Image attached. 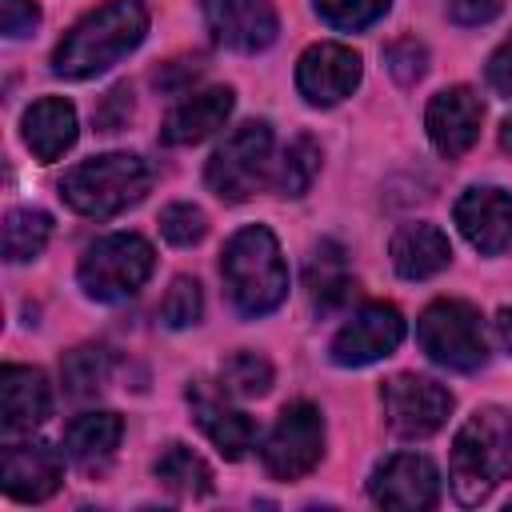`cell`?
<instances>
[{"instance_id":"1","label":"cell","mask_w":512,"mask_h":512,"mask_svg":"<svg viewBox=\"0 0 512 512\" xmlns=\"http://www.w3.org/2000/svg\"><path fill=\"white\" fill-rule=\"evenodd\" d=\"M148 32V12L140 0H108L96 12H88L72 32L56 44L52 68L68 80H88L104 68H112L120 56H128Z\"/></svg>"},{"instance_id":"2","label":"cell","mask_w":512,"mask_h":512,"mask_svg":"<svg viewBox=\"0 0 512 512\" xmlns=\"http://www.w3.org/2000/svg\"><path fill=\"white\" fill-rule=\"evenodd\" d=\"M512 468V412L484 404L476 408L448 452V480L460 504H480Z\"/></svg>"},{"instance_id":"3","label":"cell","mask_w":512,"mask_h":512,"mask_svg":"<svg viewBox=\"0 0 512 512\" xmlns=\"http://www.w3.org/2000/svg\"><path fill=\"white\" fill-rule=\"evenodd\" d=\"M220 276L244 316H264L288 296V264L264 224L240 228L220 252Z\"/></svg>"},{"instance_id":"4","label":"cell","mask_w":512,"mask_h":512,"mask_svg":"<svg viewBox=\"0 0 512 512\" xmlns=\"http://www.w3.org/2000/svg\"><path fill=\"white\" fill-rule=\"evenodd\" d=\"M148 168L132 152H104L92 160H80L60 176V200L80 216H116L128 204H136L148 192Z\"/></svg>"},{"instance_id":"5","label":"cell","mask_w":512,"mask_h":512,"mask_svg":"<svg viewBox=\"0 0 512 512\" xmlns=\"http://www.w3.org/2000/svg\"><path fill=\"white\" fill-rule=\"evenodd\" d=\"M152 244L136 232H108L96 244H88V252L80 256V288L100 300V304H116L128 300L148 276H152Z\"/></svg>"},{"instance_id":"6","label":"cell","mask_w":512,"mask_h":512,"mask_svg":"<svg viewBox=\"0 0 512 512\" xmlns=\"http://www.w3.org/2000/svg\"><path fill=\"white\" fill-rule=\"evenodd\" d=\"M416 340L428 352V360L452 368V372H476L488 360V340L480 312L464 300H436L416 320Z\"/></svg>"},{"instance_id":"7","label":"cell","mask_w":512,"mask_h":512,"mask_svg":"<svg viewBox=\"0 0 512 512\" xmlns=\"http://www.w3.org/2000/svg\"><path fill=\"white\" fill-rule=\"evenodd\" d=\"M268 160H272V132H268V124L264 120H244L212 152V160L204 168V180H208V188L220 200L240 204V200H248L264 184Z\"/></svg>"},{"instance_id":"8","label":"cell","mask_w":512,"mask_h":512,"mask_svg":"<svg viewBox=\"0 0 512 512\" xmlns=\"http://www.w3.org/2000/svg\"><path fill=\"white\" fill-rule=\"evenodd\" d=\"M380 404H384V420L396 436L424 440V436L444 428V420L452 412V392L428 376L400 372V376L380 384Z\"/></svg>"},{"instance_id":"9","label":"cell","mask_w":512,"mask_h":512,"mask_svg":"<svg viewBox=\"0 0 512 512\" xmlns=\"http://www.w3.org/2000/svg\"><path fill=\"white\" fill-rule=\"evenodd\" d=\"M320 452H324V420H320V408L308 400L288 404L260 448L264 468L276 480H296V476L312 472Z\"/></svg>"},{"instance_id":"10","label":"cell","mask_w":512,"mask_h":512,"mask_svg":"<svg viewBox=\"0 0 512 512\" xmlns=\"http://www.w3.org/2000/svg\"><path fill=\"white\" fill-rule=\"evenodd\" d=\"M404 340V316L396 304H364L336 336H332V360L340 368H364L380 356H388Z\"/></svg>"},{"instance_id":"11","label":"cell","mask_w":512,"mask_h":512,"mask_svg":"<svg viewBox=\"0 0 512 512\" xmlns=\"http://www.w3.org/2000/svg\"><path fill=\"white\" fill-rule=\"evenodd\" d=\"M368 496H372L380 508H400V512L432 508L436 496H440L436 464H432L428 456H416V452L388 456V460L372 472V480H368Z\"/></svg>"},{"instance_id":"12","label":"cell","mask_w":512,"mask_h":512,"mask_svg":"<svg viewBox=\"0 0 512 512\" xmlns=\"http://www.w3.org/2000/svg\"><path fill=\"white\" fill-rule=\"evenodd\" d=\"M204 20L232 52H264L280 32L272 0H204Z\"/></svg>"},{"instance_id":"13","label":"cell","mask_w":512,"mask_h":512,"mask_svg":"<svg viewBox=\"0 0 512 512\" xmlns=\"http://www.w3.org/2000/svg\"><path fill=\"white\" fill-rule=\"evenodd\" d=\"M360 84V56L344 44H312L296 64V88L308 104L328 108Z\"/></svg>"},{"instance_id":"14","label":"cell","mask_w":512,"mask_h":512,"mask_svg":"<svg viewBox=\"0 0 512 512\" xmlns=\"http://www.w3.org/2000/svg\"><path fill=\"white\" fill-rule=\"evenodd\" d=\"M452 216L476 252L500 256L512 248V196L504 188H468Z\"/></svg>"},{"instance_id":"15","label":"cell","mask_w":512,"mask_h":512,"mask_svg":"<svg viewBox=\"0 0 512 512\" xmlns=\"http://www.w3.org/2000/svg\"><path fill=\"white\" fill-rule=\"evenodd\" d=\"M480 120H484L480 96H476L472 88H464V84L436 92L432 104H428V116H424L432 148H436L440 156H448V160L464 156V152L476 144V136H480Z\"/></svg>"},{"instance_id":"16","label":"cell","mask_w":512,"mask_h":512,"mask_svg":"<svg viewBox=\"0 0 512 512\" xmlns=\"http://www.w3.org/2000/svg\"><path fill=\"white\" fill-rule=\"evenodd\" d=\"M64 480V456L44 444V440H32V444H8L4 448V492L20 504H36V500H48Z\"/></svg>"},{"instance_id":"17","label":"cell","mask_w":512,"mask_h":512,"mask_svg":"<svg viewBox=\"0 0 512 512\" xmlns=\"http://www.w3.org/2000/svg\"><path fill=\"white\" fill-rule=\"evenodd\" d=\"M0 412H4V432H32L36 424L48 420L52 412V392L40 368L24 364H4L0 372Z\"/></svg>"},{"instance_id":"18","label":"cell","mask_w":512,"mask_h":512,"mask_svg":"<svg viewBox=\"0 0 512 512\" xmlns=\"http://www.w3.org/2000/svg\"><path fill=\"white\" fill-rule=\"evenodd\" d=\"M188 404H192V416H196L200 432H204L228 460H240V456L252 448V436H256L252 420H248L240 408H228L220 396H212L200 380L188 388Z\"/></svg>"},{"instance_id":"19","label":"cell","mask_w":512,"mask_h":512,"mask_svg":"<svg viewBox=\"0 0 512 512\" xmlns=\"http://www.w3.org/2000/svg\"><path fill=\"white\" fill-rule=\"evenodd\" d=\"M24 144L40 164L60 160L76 144V108L64 96H44L24 112Z\"/></svg>"},{"instance_id":"20","label":"cell","mask_w":512,"mask_h":512,"mask_svg":"<svg viewBox=\"0 0 512 512\" xmlns=\"http://www.w3.org/2000/svg\"><path fill=\"white\" fill-rule=\"evenodd\" d=\"M232 112V88H204L188 100H180L168 116H164V144H196L204 136H212Z\"/></svg>"},{"instance_id":"21","label":"cell","mask_w":512,"mask_h":512,"mask_svg":"<svg viewBox=\"0 0 512 512\" xmlns=\"http://www.w3.org/2000/svg\"><path fill=\"white\" fill-rule=\"evenodd\" d=\"M388 252H392V268L404 280H428L452 260V244L436 224H404L392 236Z\"/></svg>"},{"instance_id":"22","label":"cell","mask_w":512,"mask_h":512,"mask_svg":"<svg viewBox=\"0 0 512 512\" xmlns=\"http://www.w3.org/2000/svg\"><path fill=\"white\" fill-rule=\"evenodd\" d=\"M124 436V420L116 412H84L64 428V448L76 464L96 468L104 464Z\"/></svg>"},{"instance_id":"23","label":"cell","mask_w":512,"mask_h":512,"mask_svg":"<svg viewBox=\"0 0 512 512\" xmlns=\"http://www.w3.org/2000/svg\"><path fill=\"white\" fill-rule=\"evenodd\" d=\"M304 284L312 292V304L316 308H340L348 296H352V276H348V260H344V248L336 240H320L312 248V260L304 268Z\"/></svg>"},{"instance_id":"24","label":"cell","mask_w":512,"mask_h":512,"mask_svg":"<svg viewBox=\"0 0 512 512\" xmlns=\"http://www.w3.org/2000/svg\"><path fill=\"white\" fill-rule=\"evenodd\" d=\"M156 480L184 496V500H200L212 492V468L204 464V456H196L188 444H168L156 460Z\"/></svg>"},{"instance_id":"25","label":"cell","mask_w":512,"mask_h":512,"mask_svg":"<svg viewBox=\"0 0 512 512\" xmlns=\"http://www.w3.org/2000/svg\"><path fill=\"white\" fill-rule=\"evenodd\" d=\"M108 372H112V352H108L104 344H80V348H72V352L60 360L64 388H68V396H76V400L96 396V392L108 384Z\"/></svg>"},{"instance_id":"26","label":"cell","mask_w":512,"mask_h":512,"mask_svg":"<svg viewBox=\"0 0 512 512\" xmlns=\"http://www.w3.org/2000/svg\"><path fill=\"white\" fill-rule=\"evenodd\" d=\"M48 236H52V216L40 208H12L4 216V256L12 264L40 256Z\"/></svg>"},{"instance_id":"27","label":"cell","mask_w":512,"mask_h":512,"mask_svg":"<svg viewBox=\"0 0 512 512\" xmlns=\"http://www.w3.org/2000/svg\"><path fill=\"white\" fill-rule=\"evenodd\" d=\"M316 172H320V144H316L308 132H300V136L284 148V160H280V168H276V192H280V196H304V192L312 188Z\"/></svg>"},{"instance_id":"28","label":"cell","mask_w":512,"mask_h":512,"mask_svg":"<svg viewBox=\"0 0 512 512\" xmlns=\"http://www.w3.org/2000/svg\"><path fill=\"white\" fill-rule=\"evenodd\" d=\"M220 384L232 396H264L272 388V364L256 352H232L220 360Z\"/></svg>"},{"instance_id":"29","label":"cell","mask_w":512,"mask_h":512,"mask_svg":"<svg viewBox=\"0 0 512 512\" xmlns=\"http://www.w3.org/2000/svg\"><path fill=\"white\" fill-rule=\"evenodd\" d=\"M392 0H316V12L324 24L340 28V32H360L368 24H376L388 12Z\"/></svg>"},{"instance_id":"30","label":"cell","mask_w":512,"mask_h":512,"mask_svg":"<svg viewBox=\"0 0 512 512\" xmlns=\"http://www.w3.org/2000/svg\"><path fill=\"white\" fill-rule=\"evenodd\" d=\"M200 312H204V292H200V284H196L192 276H176L172 288H168V296H164V304H160L164 324H168V328H188V324L200 320Z\"/></svg>"},{"instance_id":"31","label":"cell","mask_w":512,"mask_h":512,"mask_svg":"<svg viewBox=\"0 0 512 512\" xmlns=\"http://www.w3.org/2000/svg\"><path fill=\"white\" fill-rule=\"evenodd\" d=\"M160 232H164L168 244L188 248V244H200V240H204L208 220H204V212H200L196 204H168V208L160 212Z\"/></svg>"},{"instance_id":"32","label":"cell","mask_w":512,"mask_h":512,"mask_svg":"<svg viewBox=\"0 0 512 512\" xmlns=\"http://www.w3.org/2000/svg\"><path fill=\"white\" fill-rule=\"evenodd\" d=\"M384 64H388V72L400 84H416L424 76V68H428V52H424V44H416L412 36H404V40H392L384 48Z\"/></svg>"},{"instance_id":"33","label":"cell","mask_w":512,"mask_h":512,"mask_svg":"<svg viewBox=\"0 0 512 512\" xmlns=\"http://www.w3.org/2000/svg\"><path fill=\"white\" fill-rule=\"evenodd\" d=\"M128 116H132V92H128V84H116V88L96 104L92 124H96V132H120V128L128 124Z\"/></svg>"},{"instance_id":"34","label":"cell","mask_w":512,"mask_h":512,"mask_svg":"<svg viewBox=\"0 0 512 512\" xmlns=\"http://www.w3.org/2000/svg\"><path fill=\"white\" fill-rule=\"evenodd\" d=\"M40 24V8L32 4V0H0V28H4V36H24V32H32Z\"/></svg>"},{"instance_id":"35","label":"cell","mask_w":512,"mask_h":512,"mask_svg":"<svg viewBox=\"0 0 512 512\" xmlns=\"http://www.w3.org/2000/svg\"><path fill=\"white\" fill-rule=\"evenodd\" d=\"M500 8H504V0H448L452 20H456V24H464V28H476V24L496 20V16H500Z\"/></svg>"},{"instance_id":"36","label":"cell","mask_w":512,"mask_h":512,"mask_svg":"<svg viewBox=\"0 0 512 512\" xmlns=\"http://www.w3.org/2000/svg\"><path fill=\"white\" fill-rule=\"evenodd\" d=\"M488 84H492V92L512 100V36H504V44L488 56Z\"/></svg>"},{"instance_id":"37","label":"cell","mask_w":512,"mask_h":512,"mask_svg":"<svg viewBox=\"0 0 512 512\" xmlns=\"http://www.w3.org/2000/svg\"><path fill=\"white\" fill-rule=\"evenodd\" d=\"M200 68H204L200 60H172L168 68H160V72L152 76V84H156V88H164V92H180V88H184Z\"/></svg>"},{"instance_id":"38","label":"cell","mask_w":512,"mask_h":512,"mask_svg":"<svg viewBox=\"0 0 512 512\" xmlns=\"http://www.w3.org/2000/svg\"><path fill=\"white\" fill-rule=\"evenodd\" d=\"M496 336H500V344L512 352V308H500V312H496Z\"/></svg>"},{"instance_id":"39","label":"cell","mask_w":512,"mask_h":512,"mask_svg":"<svg viewBox=\"0 0 512 512\" xmlns=\"http://www.w3.org/2000/svg\"><path fill=\"white\" fill-rule=\"evenodd\" d=\"M500 148L512 152V116H504V124H500Z\"/></svg>"}]
</instances>
